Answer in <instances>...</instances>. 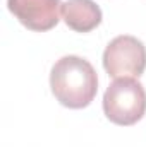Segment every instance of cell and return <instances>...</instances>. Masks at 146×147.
<instances>
[{"label":"cell","mask_w":146,"mask_h":147,"mask_svg":"<svg viewBox=\"0 0 146 147\" xmlns=\"http://www.w3.org/2000/svg\"><path fill=\"white\" fill-rule=\"evenodd\" d=\"M50 87L62 106L81 110L95 99L98 91V75L86 58L67 55L57 60L52 67Z\"/></svg>","instance_id":"6da1fadb"},{"label":"cell","mask_w":146,"mask_h":147,"mask_svg":"<svg viewBox=\"0 0 146 147\" xmlns=\"http://www.w3.org/2000/svg\"><path fill=\"white\" fill-rule=\"evenodd\" d=\"M103 111L112 123L129 127L138 123L146 111V91L132 77L115 79L103 94Z\"/></svg>","instance_id":"7a4b0ae2"},{"label":"cell","mask_w":146,"mask_h":147,"mask_svg":"<svg viewBox=\"0 0 146 147\" xmlns=\"http://www.w3.org/2000/svg\"><path fill=\"white\" fill-rule=\"evenodd\" d=\"M103 67L110 77H139L146 69V46L129 34L113 38L103 51Z\"/></svg>","instance_id":"3957f363"},{"label":"cell","mask_w":146,"mask_h":147,"mask_svg":"<svg viewBox=\"0 0 146 147\" xmlns=\"http://www.w3.org/2000/svg\"><path fill=\"white\" fill-rule=\"evenodd\" d=\"M9 10L31 31H48L60 21V0H7Z\"/></svg>","instance_id":"277c9868"},{"label":"cell","mask_w":146,"mask_h":147,"mask_svg":"<svg viewBox=\"0 0 146 147\" xmlns=\"http://www.w3.org/2000/svg\"><path fill=\"white\" fill-rule=\"evenodd\" d=\"M64 22L77 33H89L100 26L103 14L93 0H67L62 3Z\"/></svg>","instance_id":"5b68a950"}]
</instances>
